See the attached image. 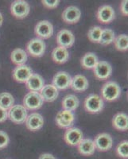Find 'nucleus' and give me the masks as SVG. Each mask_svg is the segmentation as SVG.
I'll return each instance as SVG.
<instances>
[{
	"label": "nucleus",
	"mask_w": 128,
	"mask_h": 159,
	"mask_svg": "<svg viewBox=\"0 0 128 159\" xmlns=\"http://www.w3.org/2000/svg\"><path fill=\"white\" fill-rule=\"evenodd\" d=\"M121 89L116 82L108 81L101 89V96L107 101H114L120 96Z\"/></svg>",
	"instance_id": "nucleus-1"
},
{
	"label": "nucleus",
	"mask_w": 128,
	"mask_h": 159,
	"mask_svg": "<svg viewBox=\"0 0 128 159\" xmlns=\"http://www.w3.org/2000/svg\"><path fill=\"white\" fill-rule=\"evenodd\" d=\"M104 103L101 96L96 94H92L87 96L84 102L85 109L89 113L96 114L103 109Z\"/></svg>",
	"instance_id": "nucleus-2"
},
{
	"label": "nucleus",
	"mask_w": 128,
	"mask_h": 159,
	"mask_svg": "<svg viewBox=\"0 0 128 159\" xmlns=\"http://www.w3.org/2000/svg\"><path fill=\"white\" fill-rule=\"evenodd\" d=\"M8 118L11 122L16 124H22L27 118V110L23 105H14L7 111Z\"/></svg>",
	"instance_id": "nucleus-3"
},
{
	"label": "nucleus",
	"mask_w": 128,
	"mask_h": 159,
	"mask_svg": "<svg viewBox=\"0 0 128 159\" xmlns=\"http://www.w3.org/2000/svg\"><path fill=\"white\" fill-rule=\"evenodd\" d=\"M44 100L39 92H30L23 99V106L25 109L38 110L43 105Z\"/></svg>",
	"instance_id": "nucleus-4"
},
{
	"label": "nucleus",
	"mask_w": 128,
	"mask_h": 159,
	"mask_svg": "<svg viewBox=\"0 0 128 159\" xmlns=\"http://www.w3.org/2000/svg\"><path fill=\"white\" fill-rule=\"evenodd\" d=\"M26 49L29 54L34 57H41L45 52V43L40 38H33L28 42Z\"/></svg>",
	"instance_id": "nucleus-5"
},
{
	"label": "nucleus",
	"mask_w": 128,
	"mask_h": 159,
	"mask_svg": "<svg viewBox=\"0 0 128 159\" xmlns=\"http://www.w3.org/2000/svg\"><path fill=\"white\" fill-rule=\"evenodd\" d=\"M30 5L27 2L22 0H16L11 3V12L13 16L22 19L25 18L30 13Z\"/></svg>",
	"instance_id": "nucleus-6"
},
{
	"label": "nucleus",
	"mask_w": 128,
	"mask_h": 159,
	"mask_svg": "<svg viewBox=\"0 0 128 159\" xmlns=\"http://www.w3.org/2000/svg\"><path fill=\"white\" fill-rule=\"evenodd\" d=\"M55 120L60 128H70L75 121V115L70 111H61L57 115Z\"/></svg>",
	"instance_id": "nucleus-7"
},
{
	"label": "nucleus",
	"mask_w": 128,
	"mask_h": 159,
	"mask_svg": "<svg viewBox=\"0 0 128 159\" xmlns=\"http://www.w3.org/2000/svg\"><path fill=\"white\" fill-rule=\"evenodd\" d=\"M83 139V133L79 128L70 127L68 128L64 134V140L71 147H76Z\"/></svg>",
	"instance_id": "nucleus-8"
},
{
	"label": "nucleus",
	"mask_w": 128,
	"mask_h": 159,
	"mask_svg": "<svg viewBox=\"0 0 128 159\" xmlns=\"http://www.w3.org/2000/svg\"><path fill=\"white\" fill-rule=\"evenodd\" d=\"M94 144L96 147V150L102 152L107 151L113 146V139L107 133H101L95 138Z\"/></svg>",
	"instance_id": "nucleus-9"
},
{
	"label": "nucleus",
	"mask_w": 128,
	"mask_h": 159,
	"mask_svg": "<svg viewBox=\"0 0 128 159\" xmlns=\"http://www.w3.org/2000/svg\"><path fill=\"white\" fill-rule=\"evenodd\" d=\"M81 17V11L75 6H69L64 10L62 18L64 22L68 24H75L78 22Z\"/></svg>",
	"instance_id": "nucleus-10"
},
{
	"label": "nucleus",
	"mask_w": 128,
	"mask_h": 159,
	"mask_svg": "<svg viewBox=\"0 0 128 159\" xmlns=\"http://www.w3.org/2000/svg\"><path fill=\"white\" fill-rule=\"evenodd\" d=\"M72 77L66 72H57L53 78V85L57 90H65L71 85Z\"/></svg>",
	"instance_id": "nucleus-11"
},
{
	"label": "nucleus",
	"mask_w": 128,
	"mask_h": 159,
	"mask_svg": "<svg viewBox=\"0 0 128 159\" xmlns=\"http://www.w3.org/2000/svg\"><path fill=\"white\" fill-rule=\"evenodd\" d=\"M33 75V70L28 65H18L12 72L13 78L18 83H25Z\"/></svg>",
	"instance_id": "nucleus-12"
},
{
	"label": "nucleus",
	"mask_w": 128,
	"mask_h": 159,
	"mask_svg": "<svg viewBox=\"0 0 128 159\" xmlns=\"http://www.w3.org/2000/svg\"><path fill=\"white\" fill-rule=\"evenodd\" d=\"M56 41L59 46L67 49L73 45L74 42H75V37L70 30L63 29L59 31L57 34Z\"/></svg>",
	"instance_id": "nucleus-13"
},
{
	"label": "nucleus",
	"mask_w": 128,
	"mask_h": 159,
	"mask_svg": "<svg viewBox=\"0 0 128 159\" xmlns=\"http://www.w3.org/2000/svg\"><path fill=\"white\" fill-rule=\"evenodd\" d=\"M35 34L42 40L49 38L53 34V26L49 21H41L35 26Z\"/></svg>",
	"instance_id": "nucleus-14"
},
{
	"label": "nucleus",
	"mask_w": 128,
	"mask_h": 159,
	"mask_svg": "<svg viewBox=\"0 0 128 159\" xmlns=\"http://www.w3.org/2000/svg\"><path fill=\"white\" fill-rule=\"evenodd\" d=\"M94 75L99 80H106L112 73V65L107 61H98L93 69Z\"/></svg>",
	"instance_id": "nucleus-15"
},
{
	"label": "nucleus",
	"mask_w": 128,
	"mask_h": 159,
	"mask_svg": "<svg viewBox=\"0 0 128 159\" xmlns=\"http://www.w3.org/2000/svg\"><path fill=\"white\" fill-rule=\"evenodd\" d=\"M96 16L99 22H100L101 23L108 24L115 19L116 14L111 6L103 5L99 8Z\"/></svg>",
	"instance_id": "nucleus-16"
},
{
	"label": "nucleus",
	"mask_w": 128,
	"mask_h": 159,
	"mask_svg": "<svg viewBox=\"0 0 128 159\" xmlns=\"http://www.w3.org/2000/svg\"><path fill=\"white\" fill-rule=\"evenodd\" d=\"M25 126L31 131H37L42 129L44 126V119L42 115L38 113H32L25 119Z\"/></svg>",
	"instance_id": "nucleus-17"
},
{
	"label": "nucleus",
	"mask_w": 128,
	"mask_h": 159,
	"mask_svg": "<svg viewBox=\"0 0 128 159\" xmlns=\"http://www.w3.org/2000/svg\"><path fill=\"white\" fill-rule=\"evenodd\" d=\"M26 87L30 92H39L42 88L45 86V81L42 76L39 74H34L29 78L27 81L25 82Z\"/></svg>",
	"instance_id": "nucleus-18"
},
{
	"label": "nucleus",
	"mask_w": 128,
	"mask_h": 159,
	"mask_svg": "<svg viewBox=\"0 0 128 159\" xmlns=\"http://www.w3.org/2000/svg\"><path fill=\"white\" fill-rule=\"evenodd\" d=\"M70 87L75 92H85L89 88V80L83 75H76L72 78Z\"/></svg>",
	"instance_id": "nucleus-19"
},
{
	"label": "nucleus",
	"mask_w": 128,
	"mask_h": 159,
	"mask_svg": "<svg viewBox=\"0 0 128 159\" xmlns=\"http://www.w3.org/2000/svg\"><path fill=\"white\" fill-rule=\"evenodd\" d=\"M40 95L44 101L53 102L58 97L59 92L53 84H46L40 91Z\"/></svg>",
	"instance_id": "nucleus-20"
},
{
	"label": "nucleus",
	"mask_w": 128,
	"mask_h": 159,
	"mask_svg": "<svg viewBox=\"0 0 128 159\" xmlns=\"http://www.w3.org/2000/svg\"><path fill=\"white\" fill-rule=\"evenodd\" d=\"M77 147L78 151L80 152V154L85 156L92 155L95 153V150H96L94 141L90 139H83Z\"/></svg>",
	"instance_id": "nucleus-21"
},
{
	"label": "nucleus",
	"mask_w": 128,
	"mask_h": 159,
	"mask_svg": "<svg viewBox=\"0 0 128 159\" xmlns=\"http://www.w3.org/2000/svg\"><path fill=\"white\" fill-rule=\"evenodd\" d=\"M112 125L114 128L120 131H126L128 129V117L125 113H118L113 117Z\"/></svg>",
	"instance_id": "nucleus-22"
},
{
	"label": "nucleus",
	"mask_w": 128,
	"mask_h": 159,
	"mask_svg": "<svg viewBox=\"0 0 128 159\" xmlns=\"http://www.w3.org/2000/svg\"><path fill=\"white\" fill-rule=\"evenodd\" d=\"M69 58V53L68 49L65 48L57 46L52 52V59L55 63L64 64L67 62Z\"/></svg>",
	"instance_id": "nucleus-23"
},
{
	"label": "nucleus",
	"mask_w": 128,
	"mask_h": 159,
	"mask_svg": "<svg viewBox=\"0 0 128 159\" xmlns=\"http://www.w3.org/2000/svg\"><path fill=\"white\" fill-rule=\"evenodd\" d=\"M62 104L64 110L73 111L79 107L80 101L77 96H76L75 95H68L62 99Z\"/></svg>",
	"instance_id": "nucleus-24"
},
{
	"label": "nucleus",
	"mask_w": 128,
	"mask_h": 159,
	"mask_svg": "<svg viewBox=\"0 0 128 159\" xmlns=\"http://www.w3.org/2000/svg\"><path fill=\"white\" fill-rule=\"evenodd\" d=\"M27 53L22 49H15L11 54V61L17 66L25 65V62L27 61Z\"/></svg>",
	"instance_id": "nucleus-25"
},
{
	"label": "nucleus",
	"mask_w": 128,
	"mask_h": 159,
	"mask_svg": "<svg viewBox=\"0 0 128 159\" xmlns=\"http://www.w3.org/2000/svg\"><path fill=\"white\" fill-rule=\"evenodd\" d=\"M98 57L93 52H88L84 55L81 59L82 67L85 69H93L98 63Z\"/></svg>",
	"instance_id": "nucleus-26"
},
{
	"label": "nucleus",
	"mask_w": 128,
	"mask_h": 159,
	"mask_svg": "<svg viewBox=\"0 0 128 159\" xmlns=\"http://www.w3.org/2000/svg\"><path fill=\"white\" fill-rule=\"evenodd\" d=\"M15 99L9 92H2L0 94V107L5 110H9L14 106Z\"/></svg>",
	"instance_id": "nucleus-27"
},
{
	"label": "nucleus",
	"mask_w": 128,
	"mask_h": 159,
	"mask_svg": "<svg viewBox=\"0 0 128 159\" xmlns=\"http://www.w3.org/2000/svg\"><path fill=\"white\" fill-rule=\"evenodd\" d=\"M116 38L115 33L111 29H104L102 30L101 34L100 40H99V44L103 45H107L112 44Z\"/></svg>",
	"instance_id": "nucleus-28"
},
{
	"label": "nucleus",
	"mask_w": 128,
	"mask_h": 159,
	"mask_svg": "<svg viewBox=\"0 0 128 159\" xmlns=\"http://www.w3.org/2000/svg\"><path fill=\"white\" fill-rule=\"evenodd\" d=\"M115 47L119 51H126L128 49V37L126 34H121L114 40Z\"/></svg>",
	"instance_id": "nucleus-29"
},
{
	"label": "nucleus",
	"mask_w": 128,
	"mask_h": 159,
	"mask_svg": "<svg viewBox=\"0 0 128 159\" xmlns=\"http://www.w3.org/2000/svg\"><path fill=\"white\" fill-rule=\"evenodd\" d=\"M102 30H103L102 28L99 26H93L89 30L88 33V38L93 43H99Z\"/></svg>",
	"instance_id": "nucleus-30"
},
{
	"label": "nucleus",
	"mask_w": 128,
	"mask_h": 159,
	"mask_svg": "<svg viewBox=\"0 0 128 159\" xmlns=\"http://www.w3.org/2000/svg\"><path fill=\"white\" fill-rule=\"evenodd\" d=\"M116 154L119 157L123 159L128 157V142L126 140L121 142L116 147Z\"/></svg>",
	"instance_id": "nucleus-31"
},
{
	"label": "nucleus",
	"mask_w": 128,
	"mask_h": 159,
	"mask_svg": "<svg viewBox=\"0 0 128 159\" xmlns=\"http://www.w3.org/2000/svg\"><path fill=\"white\" fill-rule=\"evenodd\" d=\"M10 143V138L7 133L3 130H0V150L5 148Z\"/></svg>",
	"instance_id": "nucleus-32"
},
{
	"label": "nucleus",
	"mask_w": 128,
	"mask_h": 159,
	"mask_svg": "<svg viewBox=\"0 0 128 159\" xmlns=\"http://www.w3.org/2000/svg\"><path fill=\"white\" fill-rule=\"evenodd\" d=\"M42 4L48 9H55L60 3L59 0H42Z\"/></svg>",
	"instance_id": "nucleus-33"
},
{
	"label": "nucleus",
	"mask_w": 128,
	"mask_h": 159,
	"mask_svg": "<svg viewBox=\"0 0 128 159\" xmlns=\"http://www.w3.org/2000/svg\"><path fill=\"white\" fill-rule=\"evenodd\" d=\"M128 1L127 0H123L122 1V3L120 6V10L121 12L125 16H127L128 15Z\"/></svg>",
	"instance_id": "nucleus-34"
},
{
	"label": "nucleus",
	"mask_w": 128,
	"mask_h": 159,
	"mask_svg": "<svg viewBox=\"0 0 128 159\" xmlns=\"http://www.w3.org/2000/svg\"><path fill=\"white\" fill-rule=\"evenodd\" d=\"M8 119L7 111L0 107V123H3Z\"/></svg>",
	"instance_id": "nucleus-35"
},
{
	"label": "nucleus",
	"mask_w": 128,
	"mask_h": 159,
	"mask_svg": "<svg viewBox=\"0 0 128 159\" xmlns=\"http://www.w3.org/2000/svg\"><path fill=\"white\" fill-rule=\"evenodd\" d=\"M38 159H56L54 156L50 154H43L40 156Z\"/></svg>",
	"instance_id": "nucleus-36"
},
{
	"label": "nucleus",
	"mask_w": 128,
	"mask_h": 159,
	"mask_svg": "<svg viewBox=\"0 0 128 159\" xmlns=\"http://www.w3.org/2000/svg\"><path fill=\"white\" fill-rule=\"evenodd\" d=\"M2 22H3V18H2V14L0 13V26L2 25Z\"/></svg>",
	"instance_id": "nucleus-37"
}]
</instances>
